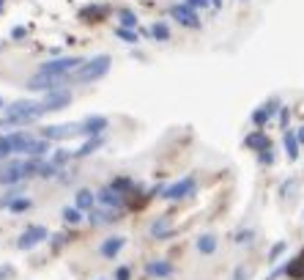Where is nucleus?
<instances>
[{
  "label": "nucleus",
  "instance_id": "f257e3e1",
  "mask_svg": "<svg viewBox=\"0 0 304 280\" xmlns=\"http://www.w3.org/2000/svg\"><path fill=\"white\" fill-rule=\"evenodd\" d=\"M110 55H96V58L85 61L83 66H79L74 74H69V83H93V80L105 77L110 71Z\"/></svg>",
  "mask_w": 304,
  "mask_h": 280
},
{
  "label": "nucleus",
  "instance_id": "f03ea898",
  "mask_svg": "<svg viewBox=\"0 0 304 280\" xmlns=\"http://www.w3.org/2000/svg\"><path fill=\"white\" fill-rule=\"evenodd\" d=\"M88 135L85 121H66V124H52V126H42V138L44 140H71V138H83Z\"/></svg>",
  "mask_w": 304,
  "mask_h": 280
},
{
  "label": "nucleus",
  "instance_id": "7ed1b4c3",
  "mask_svg": "<svg viewBox=\"0 0 304 280\" xmlns=\"http://www.w3.org/2000/svg\"><path fill=\"white\" fill-rule=\"evenodd\" d=\"M83 58H77V55H66V58H58V61H47L38 66L42 74H58V77H69V71L74 74V71L83 66Z\"/></svg>",
  "mask_w": 304,
  "mask_h": 280
},
{
  "label": "nucleus",
  "instance_id": "20e7f679",
  "mask_svg": "<svg viewBox=\"0 0 304 280\" xmlns=\"http://www.w3.org/2000/svg\"><path fill=\"white\" fill-rule=\"evenodd\" d=\"M63 85H69V77H58V74H42V71H36V74H30L25 80V88L28 91H60Z\"/></svg>",
  "mask_w": 304,
  "mask_h": 280
},
{
  "label": "nucleus",
  "instance_id": "39448f33",
  "mask_svg": "<svg viewBox=\"0 0 304 280\" xmlns=\"http://www.w3.org/2000/svg\"><path fill=\"white\" fill-rule=\"evenodd\" d=\"M22 179H28V162L14 159V162L0 165V184L3 187H17Z\"/></svg>",
  "mask_w": 304,
  "mask_h": 280
},
{
  "label": "nucleus",
  "instance_id": "423d86ee",
  "mask_svg": "<svg viewBox=\"0 0 304 280\" xmlns=\"http://www.w3.org/2000/svg\"><path fill=\"white\" fill-rule=\"evenodd\" d=\"M195 190H197V184H195V179L189 176V179H181V181L170 184V187H165L162 198H167V201H181V198H189Z\"/></svg>",
  "mask_w": 304,
  "mask_h": 280
},
{
  "label": "nucleus",
  "instance_id": "0eeeda50",
  "mask_svg": "<svg viewBox=\"0 0 304 280\" xmlns=\"http://www.w3.org/2000/svg\"><path fill=\"white\" fill-rule=\"evenodd\" d=\"M47 236H50V231H47L44 226H30V228H25V234L17 239V247L19 250H30V247L42 245Z\"/></svg>",
  "mask_w": 304,
  "mask_h": 280
},
{
  "label": "nucleus",
  "instance_id": "6e6552de",
  "mask_svg": "<svg viewBox=\"0 0 304 280\" xmlns=\"http://www.w3.org/2000/svg\"><path fill=\"white\" fill-rule=\"evenodd\" d=\"M170 17H173L175 22H181V25H187V28H200L197 11L189 9L187 3H175V6H170Z\"/></svg>",
  "mask_w": 304,
  "mask_h": 280
},
{
  "label": "nucleus",
  "instance_id": "1a4fd4ad",
  "mask_svg": "<svg viewBox=\"0 0 304 280\" xmlns=\"http://www.w3.org/2000/svg\"><path fill=\"white\" fill-rule=\"evenodd\" d=\"M42 105L47 113H55V110H63V107H69L71 105V91L69 88H60V91H52L47 99H42Z\"/></svg>",
  "mask_w": 304,
  "mask_h": 280
},
{
  "label": "nucleus",
  "instance_id": "9d476101",
  "mask_svg": "<svg viewBox=\"0 0 304 280\" xmlns=\"http://www.w3.org/2000/svg\"><path fill=\"white\" fill-rule=\"evenodd\" d=\"M277 110H282V105H279V99H269L266 105H263V107H258V110L252 113V124H255V126H266V124H269V118L274 116Z\"/></svg>",
  "mask_w": 304,
  "mask_h": 280
},
{
  "label": "nucleus",
  "instance_id": "9b49d317",
  "mask_svg": "<svg viewBox=\"0 0 304 280\" xmlns=\"http://www.w3.org/2000/svg\"><path fill=\"white\" fill-rule=\"evenodd\" d=\"M96 198H99V203L105 206V209H121V203H124V195L113 187H102L99 193H96Z\"/></svg>",
  "mask_w": 304,
  "mask_h": 280
},
{
  "label": "nucleus",
  "instance_id": "f8f14e48",
  "mask_svg": "<svg viewBox=\"0 0 304 280\" xmlns=\"http://www.w3.org/2000/svg\"><path fill=\"white\" fill-rule=\"evenodd\" d=\"M124 245H126V236H107L99 247L102 258H115V255L124 250Z\"/></svg>",
  "mask_w": 304,
  "mask_h": 280
},
{
  "label": "nucleus",
  "instance_id": "ddd939ff",
  "mask_svg": "<svg viewBox=\"0 0 304 280\" xmlns=\"http://www.w3.org/2000/svg\"><path fill=\"white\" fill-rule=\"evenodd\" d=\"M121 214H118V209H93V212H88V220L93 222V226H107V222H115Z\"/></svg>",
  "mask_w": 304,
  "mask_h": 280
},
{
  "label": "nucleus",
  "instance_id": "4468645a",
  "mask_svg": "<svg viewBox=\"0 0 304 280\" xmlns=\"http://www.w3.org/2000/svg\"><path fill=\"white\" fill-rule=\"evenodd\" d=\"M173 272H175L173 264H167V261H162V258L146 264V275H148V277H170Z\"/></svg>",
  "mask_w": 304,
  "mask_h": 280
},
{
  "label": "nucleus",
  "instance_id": "2eb2a0df",
  "mask_svg": "<svg viewBox=\"0 0 304 280\" xmlns=\"http://www.w3.org/2000/svg\"><path fill=\"white\" fill-rule=\"evenodd\" d=\"M244 146H247V148H252V151H258V154H260V151L271 148V140H269L263 132H250V135L244 138Z\"/></svg>",
  "mask_w": 304,
  "mask_h": 280
},
{
  "label": "nucleus",
  "instance_id": "dca6fc26",
  "mask_svg": "<svg viewBox=\"0 0 304 280\" xmlns=\"http://www.w3.org/2000/svg\"><path fill=\"white\" fill-rule=\"evenodd\" d=\"M93 203H96L93 190H79V193L74 195V206L79 212H93Z\"/></svg>",
  "mask_w": 304,
  "mask_h": 280
},
{
  "label": "nucleus",
  "instance_id": "f3484780",
  "mask_svg": "<svg viewBox=\"0 0 304 280\" xmlns=\"http://www.w3.org/2000/svg\"><path fill=\"white\" fill-rule=\"evenodd\" d=\"M195 245H197V253H203V255H214V253H217V236H214V234H200Z\"/></svg>",
  "mask_w": 304,
  "mask_h": 280
},
{
  "label": "nucleus",
  "instance_id": "a211bd4d",
  "mask_svg": "<svg viewBox=\"0 0 304 280\" xmlns=\"http://www.w3.org/2000/svg\"><path fill=\"white\" fill-rule=\"evenodd\" d=\"M102 146H105V138H102V135H93V138H88L83 146L74 151V157H88V154H93V151L102 148Z\"/></svg>",
  "mask_w": 304,
  "mask_h": 280
},
{
  "label": "nucleus",
  "instance_id": "6ab92c4d",
  "mask_svg": "<svg viewBox=\"0 0 304 280\" xmlns=\"http://www.w3.org/2000/svg\"><path fill=\"white\" fill-rule=\"evenodd\" d=\"M154 239H167V234H170V220L167 217H159V220H154L151 222V231H148Z\"/></svg>",
  "mask_w": 304,
  "mask_h": 280
},
{
  "label": "nucleus",
  "instance_id": "aec40b11",
  "mask_svg": "<svg viewBox=\"0 0 304 280\" xmlns=\"http://www.w3.org/2000/svg\"><path fill=\"white\" fill-rule=\"evenodd\" d=\"M105 126H107V118L105 116H91V118H85V129H88V135H102L105 132Z\"/></svg>",
  "mask_w": 304,
  "mask_h": 280
},
{
  "label": "nucleus",
  "instance_id": "412c9836",
  "mask_svg": "<svg viewBox=\"0 0 304 280\" xmlns=\"http://www.w3.org/2000/svg\"><path fill=\"white\" fill-rule=\"evenodd\" d=\"M282 143H285V154H288V159L293 162V159L299 157V140H296V132L288 129L285 138H282Z\"/></svg>",
  "mask_w": 304,
  "mask_h": 280
},
{
  "label": "nucleus",
  "instance_id": "4be33fe9",
  "mask_svg": "<svg viewBox=\"0 0 304 280\" xmlns=\"http://www.w3.org/2000/svg\"><path fill=\"white\" fill-rule=\"evenodd\" d=\"M63 220L69 222V226H79V222L85 220V214L77 209V206H66V209H63Z\"/></svg>",
  "mask_w": 304,
  "mask_h": 280
},
{
  "label": "nucleus",
  "instance_id": "5701e85b",
  "mask_svg": "<svg viewBox=\"0 0 304 280\" xmlns=\"http://www.w3.org/2000/svg\"><path fill=\"white\" fill-rule=\"evenodd\" d=\"M17 198H22V187H19V184H17V187H9L3 195H0V209H3V206H11Z\"/></svg>",
  "mask_w": 304,
  "mask_h": 280
},
{
  "label": "nucleus",
  "instance_id": "b1692460",
  "mask_svg": "<svg viewBox=\"0 0 304 280\" xmlns=\"http://www.w3.org/2000/svg\"><path fill=\"white\" fill-rule=\"evenodd\" d=\"M151 36H154L156 42H167V39H170V28H167V22H154V25H151Z\"/></svg>",
  "mask_w": 304,
  "mask_h": 280
},
{
  "label": "nucleus",
  "instance_id": "393cba45",
  "mask_svg": "<svg viewBox=\"0 0 304 280\" xmlns=\"http://www.w3.org/2000/svg\"><path fill=\"white\" fill-rule=\"evenodd\" d=\"M79 17L83 20H105V9L102 6H85V9H79Z\"/></svg>",
  "mask_w": 304,
  "mask_h": 280
},
{
  "label": "nucleus",
  "instance_id": "a878e982",
  "mask_svg": "<svg viewBox=\"0 0 304 280\" xmlns=\"http://www.w3.org/2000/svg\"><path fill=\"white\" fill-rule=\"evenodd\" d=\"M115 36L121 39V42H126V44H137V42H140V39H137V33H134V30H126V28H121V25H118Z\"/></svg>",
  "mask_w": 304,
  "mask_h": 280
},
{
  "label": "nucleus",
  "instance_id": "bb28decb",
  "mask_svg": "<svg viewBox=\"0 0 304 280\" xmlns=\"http://www.w3.org/2000/svg\"><path fill=\"white\" fill-rule=\"evenodd\" d=\"M30 206H33V203H30V198H17V201L9 206V212L11 214H19V212H28Z\"/></svg>",
  "mask_w": 304,
  "mask_h": 280
},
{
  "label": "nucleus",
  "instance_id": "cd10ccee",
  "mask_svg": "<svg viewBox=\"0 0 304 280\" xmlns=\"http://www.w3.org/2000/svg\"><path fill=\"white\" fill-rule=\"evenodd\" d=\"M121 28H126V30H134V25H137V17H134V11H121Z\"/></svg>",
  "mask_w": 304,
  "mask_h": 280
},
{
  "label": "nucleus",
  "instance_id": "c85d7f7f",
  "mask_svg": "<svg viewBox=\"0 0 304 280\" xmlns=\"http://www.w3.org/2000/svg\"><path fill=\"white\" fill-rule=\"evenodd\" d=\"M110 187H113V190H118L121 195H126V193L132 190V181H129V179H124V176H118V179H115L113 184H110Z\"/></svg>",
  "mask_w": 304,
  "mask_h": 280
},
{
  "label": "nucleus",
  "instance_id": "c756f323",
  "mask_svg": "<svg viewBox=\"0 0 304 280\" xmlns=\"http://www.w3.org/2000/svg\"><path fill=\"white\" fill-rule=\"evenodd\" d=\"M255 239V231H250V228H244V231H238V234L233 236V242L236 245H250Z\"/></svg>",
  "mask_w": 304,
  "mask_h": 280
},
{
  "label": "nucleus",
  "instance_id": "7c9ffc66",
  "mask_svg": "<svg viewBox=\"0 0 304 280\" xmlns=\"http://www.w3.org/2000/svg\"><path fill=\"white\" fill-rule=\"evenodd\" d=\"M285 250H288V245H285V242H277V245H271V250H269V261L274 264V261H277V258H279V255H282Z\"/></svg>",
  "mask_w": 304,
  "mask_h": 280
},
{
  "label": "nucleus",
  "instance_id": "2f4dec72",
  "mask_svg": "<svg viewBox=\"0 0 304 280\" xmlns=\"http://www.w3.org/2000/svg\"><path fill=\"white\" fill-rule=\"evenodd\" d=\"M11 154V143H9V135H3V138H0V159H6Z\"/></svg>",
  "mask_w": 304,
  "mask_h": 280
},
{
  "label": "nucleus",
  "instance_id": "473e14b6",
  "mask_svg": "<svg viewBox=\"0 0 304 280\" xmlns=\"http://www.w3.org/2000/svg\"><path fill=\"white\" fill-rule=\"evenodd\" d=\"M293 190H296V179H288L282 187H279V195L288 198V195H293Z\"/></svg>",
  "mask_w": 304,
  "mask_h": 280
},
{
  "label": "nucleus",
  "instance_id": "72a5a7b5",
  "mask_svg": "<svg viewBox=\"0 0 304 280\" xmlns=\"http://www.w3.org/2000/svg\"><path fill=\"white\" fill-rule=\"evenodd\" d=\"M17 272H14V267L11 264H0V280H11Z\"/></svg>",
  "mask_w": 304,
  "mask_h": 280
},
{
  "label": "nucleus",
  "instance_id": "f704fd0d",
  "mask_svg": "<svg viewBox=\"0 0 304 280\" xmlns=\"http://www.w3.org/2000/svg\"><path fill=\"white\" fill-rule=\"evenodd\" d=\"M258 162H260V165H271V162H274V154H271V148L260 151V154H258Z\"/></svg>",
  "mask_w": 304,
  "mask_h": 280
},
{
  "label": "nucleus",
  "instance_id": "c9c22d12",
  "mask_svg": "<svg viewBox=\"0 0 304 280\" xmlns=\"http://www.w3.org/2000/svg\"><path fill=\"white\" fill-rule=\"evenodd\" d=\"M184 3H187L189 6V9H206V6H211V0H184Z\"/></svg>",
  "mask_w": 304,
  "mask_h": 280
},
{
  "label": "nucleus",
  "instance_id": "e433bc0d",
  "mask_svg": "<svg viewBox=\"0 0 304 280\" xmlns=\"http://www.w3.org/2000/svg\"><path fill=\"white\" fill-rule=\"evenodd\" d=\"M132 277V269L129 267H118L115 269V280H129Z\"/></svg>",
  "mask_w": 304,
  "mask_h": 280
},
{
  "label": "nucleus",
  "instance_id": "4c0bfd02",
  "mask_svg": "<svg viewBox=\"0 0 304 280\" xmlns=\"http://www.w3.org/2000/svg\"><path fill=\"white\" fill-rule=\"evenodd\" d=\"M66 159H69V154H66V151H55V157H52V162H55V165H58V167H60L63 162H66Z\"/></svg>",
  "mask_w": 304,
  "mask_h": 280
},
{
  "label": "nucleus",
  "instance_id": "58836bf2",
  "mask_svg": "<svg viewBox=\"0 0 304 280\" xmlns=\"http://www.w3.org/2000/svg\"><path fill=\"white\" fill-rule=\"evenodd\" d=\"M247 277H250V272H247L244 267H236L233 269V280H247Z\"/></svg>",
  "mask_w": 304,
  "mask_h": 280
},
{
  "label": "nucleus",
  "instance_id": "ea45409f",
  "mask_svg": "<svg viewBox=\"0 0 304 280\" xmlns=\"http://www.w3.org/2000/svg\"><path fill=\"white\" fill-rule=\"evenodd\" d=\"M288 118H291V113H288V107L279 110V124H282V129L288 132Z\"/></svg>",
  "mask_w": 304,
  "mask_h": 280
},
{
  "label": "nucleus",
  "instance_id": "a19ab883",
  "mask_svg": "<svg viewBox=\"0 0 304 280\" xmlns=\"http://www.w3.org/2000/svg\"><path fill=\"white\" fill-rule=\"evenodd\" d=\"M28 33V28H11V39H22Z\"/></svg>",
  "mask_w": 304,
  "mask_h": 280
},
{
  "label": "nucleus",
  "instance_id": "79ce46f5",
  "mask_svg": "<svg viewBox=\"0 0 304 280\" xmlns=\"http://www.w3.org/2000/svg\"><path fill=\"white\" fill-rule=\"evenodd\" d=\"M63 236H66V234H55V239H52V247H55V250L63 245Z\"/></svg>",
  "mask_w": 304,
  "mask_h": 280
},
{
  "label": "nucleus",
  "instance_id": "37998d69",
  "mask_svg": "<svg viewBox=\"0 0 304 280\" xmlns=\"http://www.w3.org/2000/svg\"><path fill=\"white\" fill-rule=\"evenodd\" d=\"M296 140H299V146H304V126H299V132H296Z\"/></svg>",
  "mask_w": 304,
  "mask_h": 280
},
{
  "label": "nucleus",
  "instance_id": "c03bdc74",
  "mask_svg": "<svg viewBox=\"0 0 304 280\" xmlns=\"http://www.w3.org/2000/svg\"><path fill=\"white\" fill-rule=\"evenodd\" d=\"M211 6L214 9H222V0H211Z\"/></svg>",
  "mask_w": 304,
  "mask_h": 280
},
{
  "label": "nucleus",
  "instance_id": "a18cd8bd",
  "mask_svg": "<svg viewBox=\"0 0 304 280\" xmlns=\"http://www.w3.org/2000/svg\"><path fill=\"white\" fill-rule=\"evenodd\" d=\"M3 6H6V0H0V11H3Z\"/></svg>",
  "mask_w": 304,
  "mask_h": 280
},
{
  "label": "nucleus",
  "instance_id": "49530a36",
  "mask_svg": "<svg viewBox=\"0 0 304 280\" xmlns=\"http://www.w3.org/2000/svg\"><path fill=\"white\" fill-rule=\"evenodd\" d=\"M0 107H3V99H0Z\"/></svg>",
  "mask_w": 304,
  "mask_h": 280
}]
</instances>
